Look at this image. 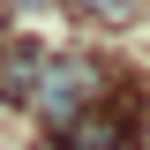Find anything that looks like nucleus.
Here are the masks:
<instances>
[{
  "instance_id": "1",
  "label": "nucleus",
  "mask_w": 150,
  "mask_h": 150,
  "mask_svg": "<svg viewBox=\"0 0 150 150\" xmlns=\"http://www.w3.org/2000/svg\"><path fill=\"white\" fill-rule=\"evenodd\" d=\"M98 98V68L90 60H45L38 75V112L53 120V128H75V112Z\"/></svg>"
},
{
  "instance_id": "3",
  "label": "nucleus",
  "mask_w": 150,
  "mask_h": 150,
  "mask_svg": "<svg viewBox=\"0 0 150 150\" xmlns=\"http://www.w3.org/2000/svg\"><path fill=\"white\" fill-rule=\"evenodd\" d=\"M15 8H38V0H15Z\"/></svg>"
},
{
  "instance_id": "2",
  "label": "nucleus",
  "mask_w": 150,
  "mask_h": 150,
  "mask_svg": "<svg viewBox=\"0 0 150 150\" xmlns=\"http://www.w3.org/2000/svg\"><path fill=\"white\" fill-rule=\"evenodd\" d=\"M75 8H83V15H120L128 0H75Z\"/></svg>"
}]
</instances>
